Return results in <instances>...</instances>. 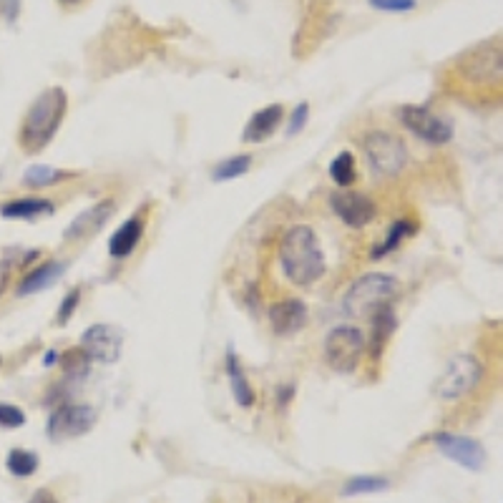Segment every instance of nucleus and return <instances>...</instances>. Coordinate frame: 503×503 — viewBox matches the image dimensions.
I'll use <instances>...</instances> for the list:
<instances>
[{
	"mask_svg": "<svg viewBox=\"0 0 503 503\" xmlns=\"http://www.w3.org/2000/svg\"><path fill=\"white\" fill-rule=\"evenodd\" d=\"M78 300H81V290H71L68 295L63 297L61 307H58V325H66V322L71 319L76 307H78Z\"/></svg>",
	"mask_w": 503,
	"mask_h": 503,
	"instance_id": "c756f323",
	"label": "nucleus"
},
{
	"mask_svg": "<svg viewBox=\"0 0 503 503\" xmlns=\"http://www.w3.org/2000/svg\"><path fill=\"white\" fill-rule=\"evenodd\" d=\"M391 489V481L382 476H357V479L347 481L343 489L345 496H363V493H382Z\"/></svg>",
	"mask_w": 503,
	"mask_h": 503,
	"instance_id": "393cba45",
	"label": "nucleus"
},
{
	"mask_svg": "<svg viewBox=\"0 0 503 503\" xmlns=\"http://www.w3.org/2000/svg\"><path fill=\"white\" fill-rule=\"evenodd\" d=\"M113 209H116V204H113L111 199H101L99 204H94V207L86 209V211H81V214L66 227L63 239H66V242H81V239H86V237H94V234L101 232L103 224L111 220Z\"/></svg>",
	"mask_w": 503,
	"mask_h": 503,
	"instance_id": "ddd939ff",
	"label": "nucleus"
},
{
	"mask_svg": "<svg viewBox=\"0 0 503 503\" xmlns=\"http://www.w3.org/2000/svg\"><path fill=\"white\" fill-rule=\"evenodd\" d=\"M224 365H227V378H229V385H232V398L237 400V405L239 408H252L255 405V391H252V385L247 381L245 370L239 365V357L234 355V350L227 353Z\"/></svg>",
	"mask_w": 503,
	"mask_h": 503,
	"instance_id": "aec40b11",
	"label": "nucleus"
},
{
	"mask_svg": "<svg viewBox=\"0 0 503 503\" xmlns=\"http://www.w3.org/2000/svg\"><path fill=\"white\" fill-rule=\"evenodd\" d=\"M71 172H61V169H53V166H43V164H38V166H31L28 172H25L23 182L31 186H50V184H58L63 179H68Z\"/></svg>",
	"mask_w": 503,
	"mask_h": 503,
	"instance_id": "a878e982",
	"label": "nucleus"
},
{
	"mask_svg": "<svg viewBox=\"0 0 503 503\" xmlns=\"http://www.w3.org/2000/svg\"><path fill=\"white\" fill-rule=\"evenodd\" d=\"M270 325L272 332L280 335V337L297 335L307 325V305L302 300H295V297L274 302L270 307Z\"/></svg>",
	"mask_w": 503,
	"mask_h": 503,
	"instance_id": "4468645a",
	"label": "nucleus"
},
{
	"mask_svg": "<svg viewBox=\"0 0 503 503\" xmlns=\"http://www.w3.org/2000/svg\"><path fill=\"white\" fill-rule=\"evenodd\" d=\"M53 202L49 199H38V197H25V199H15V202H8L0 207V217L5 220H38L43 214H53Z\"/></svg>",
	"mask_w": 503,
	"mask_h": 503,
	"instance_id": "6ab92c4d",
	"label": "nucleus"
},
{
	"mask_svg": "<svg viewBox=\"0 0 503 503\" xmlns=\"http://www.w3.org/2000/svg\"><path fill=\"white\" fill-rule=\"evenodd\" d=\"M66 111H68L66 91L58 86L46 88L31 103V109H28L23 123H21V134H18L21 148L28 151V154H38V151L49 147L50 141L56 139V134H58V129H61Z\"/></svg>",
	"mask_w": 503,
	"mask_h": 503,
	"instance_id": "f03ea898",
	"label": "nucleus"
},
{
	"mask_svg": "<svg viewBox=\"0 0 503 503\" xmlns=\"http://www.w3.org/2000/svg\"><path fill=\"white\" fill-rule=\"evenodd\" d=\"M277 255H280V267H283L284 277L297 287H310L322 280L328 272V262H325V252L319 247L318 234L307 224L290 227L283 234Z\"/></svg>",
	"mask_w": 503,
	"mask_h": 503,
	"instance_id": "f257e3e1",
	"label": "nucleus"
},
{
	"mask_svg": "<svg viewBox=\"0 0 503 503\" xmlns=\"http://www.w3.org/2000/svg\"><path fill=\"white\" fill-rule=\"evenodd\" d=\"M141 237H144V220L141 217L126 220L109 239V255L113 259H123L134 255Z\"/></svg>",
	"mask_w": 503,
	"mask_h": 503,
	"instance_id": "f3484780",
	"label": "nucleus"
},
{
	"mask_svg": "<svg viewBox=\"0 0 503 503\" xmlns=\"http://www.w3.org/2000/svg\"><path fill=\"white\" fill-rule=\"evenodd\" d=\"M398 119L408 131H413L420 141H426L430 147H445L454 139L451 121H445L443 116L433 113L426 106H403L398 111Z\"/></svg>",
	"mask_w": 503,
	"mask_h": 503,
	"instance_id": "1a4fd4ad",
	"label": "nucleus"
},
{
	"mask_svg": "<svg viewBox=\"0 0 503 503\" xmlns=\"http://www.w3.org/2000/svg\"><path fill=\"white\" fill-rule=\"evenodd\" d=\"M61 5H66V8H78L81 3H86V0H58Z\"/></svg>",
	"mask_w": 503,
	"mask_h": 503,
	"instance_id": "c9c22d12",
	"label": "nucleus"
},
{
	"mask_svg": "<svg viewBox=\"0 0 503 503\" xmlns=\"http://www.w3.org/2000/svg\"><path fill=\"white\" fill-rule=\"evenodd\" d=\"M38 455L33 451H25V448H13L8 458H5V466L11 471L15 479H28L38 471Z\"/></svg>",
	"mask_w": 503,
	"mask_h": 503,
	"instance_id": "4be33fe9",
	"label": "nucleus"
},
{
	"mask_svg": "<svg viewBox=\"0 0 503 503\" xmlns=\"http://www.w3.org/2000/svg\"><path fill=\"white\" fill-rule=\"evenodd\" d=\"M63 270H66L63 262H46L38 270L28 272L23 280H21V284H18V297H28L33 295V292H40V290H49L50 284H56L61 280Z\"/></svg>",
	"mask_w": 503,
	"mask_h": 503,
	"instance_id": "a211bd4d",
	"label": "nucleus"
},
{
	"mask_svg": "<svg viewBox=\"0 0 503 503\" xmlns=\"http://www.w3.org/2000/svg\"><path fill=\"white\" fill-rule=\"evenodd\" d=\"M58 363V353L56 350H49V355L43 357V365H56Z\"/></svg>",
	"mask_w": 503,
	"mask_h": 503,
	"instance_id": "f704fd0d",
	"label": "nucleus"
},
{
	"mask_svg": "<svg viewBox=\"0 0 503 503\" xmlns=\"http://www.w3.org/2000/svg\"><path fill=\"white\" fill-rule=\"evenodd\" d=\"M292 398H295V388H292V385H284V388H280V393H277L280 408H284V405L290 403Z\"/></svg>",
	"mask_w": 503,
	"mask_h": 503,
	"instance_id": "473e14b6",
	"label": "nucleus"
},
{
	"mask_svg": "<svg viewBox=\"0 0 503 503\" xmlns=\"http://www.w3.org/2000/svg\"><path fill=\"white\" fill-rule=\"evenodd\" d=\"M283 103H272V106L259 109L257 113L247 121L242 141H247V144H262V141H267V139L277 131V126L283 123Z\"/></svg>",
	"mask_w": 503,
	"mask_h": 503,
	"instance_id": "2eb2a0df",
	"label": "nucleus"
},
{
	"mask_svg": "<svg viewBox=\"0 0 503 503\" xmlns=\"http://www.w3.org/2000/svg\"><path fill=\"white\" fill-rule=\"evenodd\" d=\"M96 426V410L84 403H63L50 413L46 433L50 441H68L81 438Z\"/></svg>",
	"mask_w": 503,
	"mask_h": 503,
	"instance_id": "6e6552de",
	"label": "nucleus"
},
{
	"mask_svg": "<svg viewBox=\"0 0 503 503\" xmlns=\"http://www.w3.org/2000/svg\"><path fill=\"white\" fill-rule=\"evenodd\" d=\"M410 234H416V224H410L408 220H398L388 229V237H385V242L382 245H378L373 252H370V259H382L388 257L393 249H398V247L403 245V239H408Z\"/></svg>",
	"mask_w": 503,
	"mask_h": 503,
	"instance_id": "412c9836",
	"label": "nucleus"
},
{
	"mask_svg": "<svg viewBox=\"0 0 503 503\" xmlns=\"http://www.w3.org/2000/svg\"><path fill=\"white\" fill-rule=\"evenodd\" d=\"M307 119H310V103L302 101V103H297L295 111H292V119H290V126H287V131L290 134H300L302 129H305Z\"/></svg>",
	"mask_w": 503,
	"mask_h": 503,
	"instance_id": "7c9ffc66",
	"label": "nucleus"
},
{
	"mask_svg": "<svg viewBox=\"0 0 503 503\" xmlns=\"http://www.w3.org/2000/svg\"><path fill=\"white\" fill-rule=\"evenodd\" d=\"M11 277H13V262L11 259H3V262H0V297L8 292V287H11Z\"/></svg>",
	"mask_w": 503,
	"mask_h": 503,
	"instance_id": "2f4dec72",
	"label": "nucleus"
},
{
	"mask_svg": "<svg viewBox=\"0 0 503 503\" xmlns=\"http://www.w3.org/2000/svg\"><path fill=\"white\" fill-rule=\"evenodd\" d=\"M25 423V413L18 405L0 403V428H21Z\"/></svg>",
	"mask_w": 503,
	"mask_h": 503,
	"instance_id": "cd10ccee",
	"label": "nucleus"
},
{
	"mask_svg": "<svg viewBox=\"0 0 503 503\" xmlns=\"http://www.w3.org/2000/svg\"><path fill=\"white\" fill-rule=\"evenodd\" d=\"M31 503H56V499H53L49 491H38Z\"/></svg>",
	"mask_w": 503,
	"mask_h": 503,
	"instance_id": "72a5a7b5",
	"label": "nucleus"
},
{
	"mask_svg": "<svg viewBox=\"0 0 503 503\" xmlns=\"http://www.w3.org/2000/svg\"><path fill=\"white\" fill-rule=\"evenodd\" d=\"M483 365L476 355L471 353H458L448 360V365L441 373V378L436 381V395L441 400H461L468 393H473L483 381Z\"/></svg>",
	"mask_w": 503,
	"mask_h": 503,
	"instance_id": "39448f33",
	"label": "nucleus"
},
{
	"mask_svg": "<svg viewBox=\"0 0 503 503\" xmlns=\"http://www.w3.org/2000/svg\"><path fill=\"white\" fill-rule=\"evenodd\" d=\"M373 8L385 13H405L416 8V0H368Z\"/></svg>",
	"mask_w": 503,
	"mask_h": 503,
	"instance_id": "c85d7f7f",
	"label": "nucleus"
},
{
	"mask_svg": "<svg viewBox=\"0 0 503 503\" xmlns=\"http://www.w3.org/2000/svg\"><path fill=\"white\" fill-rule=\"evenodd\" d=\"M395 328H398V318H395V310L391 302L381 305L373 312V335L368 340L370 357H381L385 353V347L393 337Z\"/></svg>",
	"mask_w": 503,
	"mask_h": 503,
	"instance_id": "dca6fc26",
	"label": "nucleus"
},
{
	"mask_svg": "<svg viewBox=\"0 0 503 503\" xmlns=\"http://www.w3.org/2000/svg\"><path fill=\"white\" fill-rule=\"evenodd\" d=\"M458 76L473 86H499L501 81V38L486 40L458 58Z\"/></svg>",
	"mask_w": 503,
	"mask_h": 503,
	"instance_id": "0eeeda50",
	"label": "nucleus"
},
{
	"mask_svg": "<svg viewBox=\"0 0 503 503\" xmlns=\"http://www.w3.org/2000/svg\"><path fill=\"white\" fill-rule=\"evenodd\" d=\"M365 353L368 340L355 325H337L325 337V360L337 373H355Z\"/></svg>",
	"mask_w": 503,
	"mask_h": 503,
	"instance_id": "423d86ee",
	"label": "nucleus"
},
{
	"mask_svg": "<svg viewBox=\"0 0 503 503\" xmlns=\"http://www.w3.org/2000/svg\"><path fill=\"white\" fill-rule=\"evenodd\" d=\"M249 169H252V157L242 154V157H232V159L217 164V169H214V174H211V179L220 182V184L221 182H232V179L245 176Z\"/></svg>",
	"mask_w": 503,
	"mask_h": 503,
	"instance_id": "b1692460",
	"label": "nucleus"
},
{
	"mask_svg": "<svg viewBox=\"0 0 503 503\" xmlns=\"http://www.w3.org/2000/svg\"><path fill=\"white\" fill-rule=\"evenodd\" d=\"M330 207L350 229H365L378 217V204L373 197L355 189H337L330 197Z\"/></svg>",
	"mask_w": 503,
	"mask_h": 503,
	"instance_id": "9d476101",
	"label": "nucleus"
},
{
	"mask_svg": "<svg viewBox=\"0 0 503 503\" xmlns=\"http://www.w3.org/2000/svg\"><path fill=\"white\" fill-rule=\"evenodd\" d=\"M123 347V335L119 328L99 322V325H91L84 337H81V350L86 353L94 363L101 365H111L121 357Z\"/></svg>",
	"mask_w": 503,
	"mask_h": 503,
	"instance_id": "f8f14e48",
	"label": "nucleus"
},
{
	"mask_svg": "<svg viewBox=\"0 0 503 503\" xmlns=\"http://www.w3.org/2000/svg\"><path fill=\"white\" fill-rule=\"evenodd\" d=\"M63 370H66V375L71 378V381H84L88 375V370H91V357L81 350V347H76V350H68L66 355H63Z\"/></svg>",
	"mask_w": 503,
	"mask_h": 503,
	"instance_id": "bb28decb",
	"label": "nucleus"
},
{
	"mask_svg": "<svg viewBox=\"0 0 503 503\" xmlns=\"http://www.w3.org/2000/svg\"><path fill=\"white\" fill-rule=\"evenodd\" d=\"M398 292H400V283L395 277L381 274V272H370V274H363L360 280H355L347 287V292L343 297V310L347 315L365 318V315H373L381 305L391 302Z\"/></svg>",
	"mask_w": 503,
	"mask_h": 503,
	"instance_id": "7ed1b4c3",
	"label": "nucleus"
},
{
	"mask_svg": "<svg viewBox=\"0 0 503 503\" xmlns=\"http://www.w3.org/2000/svg\"><path fill=\"white\" fill-rule=\"evenodd\" d=\"M330 176L335 184L340 186V189H347V186L355 182V157L350 154V151H343V154H337L330 164Z\"/></svg>",
	"mask_w": 503,
	"mask_h": 503,
	"instance_id": "5701e85b",
	"label": "nucleus"
},
{
	"mask_svg": "<svg viewBox=\"0 0 503 503\" xmlns=\"http://www.w3.org/2000/svg\"><path fill=\"white\" fill-rule=\"evenodd\" d=\"M433 443L438 445V451H441L445 458H451L458 466L468 468V471H473V473H479V471L486 468V461H489L486 448H483L479 441L468 438V436H458V433L443 430V433H438V436L433 438Z\"/></svg>",
	"mask_w": 503,
	"mask_h": 503,
	"instance_id": "9b49d317",
	"label": "nucleus"
},
{
	"mask_svg": "<svg viewBox=\"0 0 503 503\" xmlns=\"http://www.w3.org/2000/svg\"><path fill=\"white\" fill-rule=\"evenodd\" d=\"M363 151L368 159L370 172L378 179H393L403 172L410 159V151L405 147V141L393 131L375 129L363 139Z\"/></svg>",
	"mask_w": 503,
	"mask_h": 503,
	"instance_id": "20e7f679",
	"label": "nucleus"
}]
</instances>
